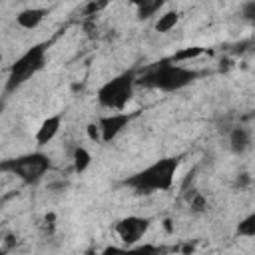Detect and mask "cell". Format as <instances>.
Returning <instances> with one entry per match:
<instances>
[{"mask_svg": "<svg viewBox=\"0 0 255 255\" xmlns=\"http://www.w3.org/2000/svg\"><path fill=\"white\" fill-rule=\"evenodd\" d=\"M62 131V114H54L42 120V124L34 131V141L36 145H50Z\"/></svg>", "mask_w": 255, "mask_h": 255, "instance_id": "obj_8", "label": "cell"}, {"mask_svg": "<svg viewBox=\"0 0 255 255\" xmlns=\"http://www.w3.org/2000/svg\"><path fill=\"white\" fill-rule=\"evenodd\" d=\"M165 2H169V0H151V12H157Z\"/></svg>", "mask_w": 255, "mask_h": 255, "instance_id": "obj_16", "label": "cell"}, {"mask_svg": "<svg viewBox=\"0 0 255 255\" xmlns=\"http://www.w3.org/2000/svg\"><path fill=\"white\" fill-rule=\"evenodd\" d=\"M179 10H175V8H167V10H163L157 18H155V24H153V28H155V32L157 34H167V32H171L177 24H179Z\"/></svg>", "mask_w": 255, "mask_h": 255, "instance_id": "obj_11", "label": "cell"}, {"mask_svg": "<svg viewBox=\"0 0 255 255\" xmlns=\"http://www.w3.org/2000/svg\"><path fill=\"white\" fill-rule=\"evenodd\" d=\"M44 58H46V52H44L42 46H34V48H30L28 52H24V54L10 66L6 88H8V90H14V88H18L20 84H24L26 80H30V78L44 66Z\"/></svg>", "mask_w": 255, "mask_h": 255, "instance_id": "obj_4", "label": "cell"}, {"mask_svg": "<svg viewBox=\"0 0 255 255\" xmlns=\"http://www.w3.org/2000/svg\"><path fill=\"white\" fill-rule=\"evenodd\" d=\"M86 137L90 141H94V143H102V131H100V126H98L96 120L86 126Z\"/></svg>", "mask_w": 255, "mask_h": 255, "instance_id": "obj_15", "label": "cell"}, {"mask_svg": "<svg viewBox=\"0 0 255 255\" xmlns=\"http://www.w3.org/2000/svg\"><path fill=\"white\" fill-rule=\"evenodd\" d=\"M237 231H239V235H241V237H247V239L255 237V215H253V213H249V215L239 223Z\"/></svg>", "mask_w": 255, "mask_h": 255, "instance_id": "obj_14", "label": "cell"}, {"mask_svg": "<svg viewBox=\"0 0 255 255\" xmlns=\"http://www.w3.org/2000/svg\"><path fill=\"white\" fill-rule=\"evenodd\" d=\"M203 52H205V48H201V46H189V48H181L179 52H175L173 62H175V64H189L191 60L199 58Z\"/></svg>", "mask_w": 255, "mask_h": 255, "instance_id": "obj_13", "label": "cell"}, {"mask_svg": "<svg viewBox=\"0 0 255 255\" xmlns=\"http://www.w3.org/2000/svg\"><path fill=\"white\" fill-rule=\"evenodd\" d=\"M135 86H137V80L131 72H126V74H120L108 82H104L100 88H98V94H96V100L98 104L108 110V112H122V110H128L129 102L133 100V94H135Z\"/></svg>", "mask_w": 255, "mask_h": 255, "instance_id": "obj_2", "label": "cell"}, {"mask_svg": "<svg viewBox=\"0 0 255 255\" xmlns=\"http://www.w3.org/2000/svg\"><path fill=\"white\" fill-rule=\"evenodd\" d=\"M50 161L46 155L42 153H34V155H26V157H20L16 159L14 163V171L24 177V179H36V177H42L48 169Z\"/></svg>", "mask_w": 255, "mask_h": 255, "instance_id": "obj_7", "label": "cell"}, {"mask_svg": "<svg viewBox=\"0 0 255 255\" xmlns=\"http://www.w3.org/2000/svg\"><path fill=\"white\" fill-rule=\"evenodd\" d=\"M229 149L237 155H243L247 149H251V143H253V131L251 128L247 126H233L229 129Z\"/></svg>", "mask_w": 255, "mask_h": 255, "instance_id": "obj_9", "label": "cell"}, {"mask_svg": "<svg viewBox=\"0 0 255 255\" xmlns=\"http://www.w3.org/2000/svg\"><path fill=\"white\" fill-rule=\"evenodd\" d=\"M147 229H149V219H145L141 215H128L116 223L114 233L124 247H133L137 241L143 239Z\"/></svg>", "mask_w": 255, "mask_h": 255, "instance_id": "obj_5", "label": "cell"}, {"mask_svg": "<svg viewBox=\"0 0 255 255\" xmlns=\"http://www.w3.org/2000/svg\"><path fill=\"white\" fill-rule=\"evenodd\" d=\"M131 116L128 114V110H122V112H108L104 116H100L96 122L100 126V131H102V143H110L114 141L129 124Z\"/></svg>", "mask_w": 255, "mask_h": 255, "instance_id": "obj_6", "label": "cell"}, {"mask_svg": "<svg viewBox=\"0 0 255 255\" xmlns=\"http://www.w3.org/2000/svg\"><path fill=\"white\" fill-rule=\"evenodd\" d=\"M179 169L177 157H163L155 163L147 165L143 171L128 179V185H131L139 193H155V191H167L175 183V175Z\"/></svg>", "mask_w": 255, "mask_h": 255, "instance_id": "obj_1", "label": "cell"}, {"mask_svg": "<svg viewBox=\"0 0 255 255\" xmlns=\"http://www.w3.org/2000/svg\"><path fill=\"white\" fill-rule=\"evenodd\" d=\"M46 16H48V8L30 6V8H24L16 14V24L22 30H36L46 20Z\"/></svg>", "mask_w": 255, "mask_h": 255, "instance_id": "obj_10", "label": "cell"}, {"mask_svg": "<svg viewBox=\"0 0 255 255\" xmlns=\"http://www.w3.org/2000/svg\"><path fill=\"white\" fill-rule=\"evenodd\" d=\"M193 80H195V72L191 68H187L185 64H175V62L163 64L147 76L149 86H153L155 90H161V92L181 90V88L189 86Z\"/></svg>", "mask_w": 255, "mask_h": 255, "instance_id": "obj_3", "label": "cell"}, {"mask_svg": "<svg viewBox=\"0 0 255 255\" xmlns=\"http://www.w3.org/2000/svg\"><path fill=\"white\" fill-rule=\"evenodd\" d=\"M92 165V153L84 145H76L72 151V167L76 173H84Z\"/></svg>", "mask_w": 255, "mask_h": 255, "instance_id": "obj_12", "label": "cell"}]
</instances>
